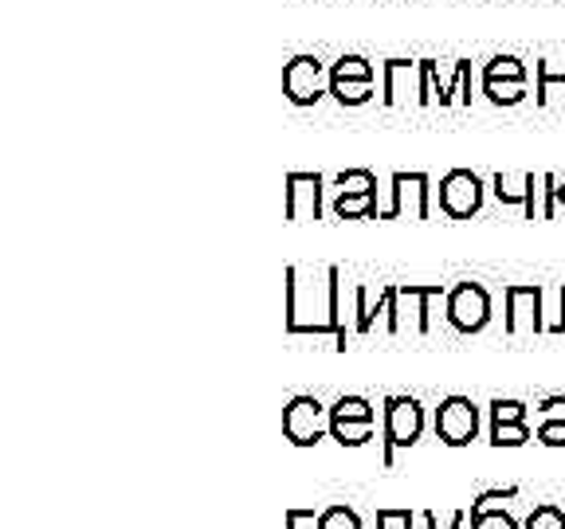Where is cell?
Listing matches in <instances>:
<instances>
[{"label": "cell", "mask_w": 565, "mask_h": 529, "mask_svg": "<svg viewBox=\"0 0 565 529\" xmlns=\"http://www.w3.org/2000/svg\"><path fill=\"white\" fill-rule=\"evenodd\" d=\"M424 435V404L416 397H388L385 400V467H393L397 447H413Z\"/></svg>", "instance_id": "6da1fadb"}, {"label": "cell", "mask_w": 565, "mask_h": 529, "mask_svg": "<svg viewBox=\"0 0 565 529\" xmlns=\"http://www.w3.org/2000/svg\"><path fill=\"white\" fill-rule=\"evenodd\" d=\"M282 95L291 106H315L322 95H330V71L318 55H295L282 67Z\"/></svg>", "instance_id": "7a4b0ae2"}, {"label": "cell", "mask_w": 565, "mask_h": 529, "mask_svg": "<svg viewBox=\"0 0 565 529\" xmlns=\"http://www.w3.org/2000/svg\"><path fill=\"white\" fill-rule=\"evenodd\" d=\"M388 193H393V204L377 212V220H428L433 212V188H428V176L424 173H393L388 181Z\"/></svg>", "instance_id": "3957f363"}, {"label": "cell", "mask_w": 565, "mask_h": 529, "mask_svg": "<svg viewBox=\"0 0 565 529\" xmlns=\"http://www.w3.org/2000/svg\"><path fill=\"white\" fill-rule=\"evenodd\" d=\"M444 314H448L451 330H459V334H479L491 322V294H487L483 282H459L448 291Z\"/></svg>", "instance_id": "277c9868"}, {"label": "cell", "mask_w": 565, "mask_h": 529, "mask_svg": "<svg viewBox=\"0 0 565 529\" xmlns=\"http://www.w3.org/2000/svg\"><path fill=\"white\" fill-rule=\"evenodd\" d=\"M330 432V408L315 397H295L291 404L282 408V435L295 447H315L322 443V435Z\"/></svg>", "instance_id": "5b68a950"}, {"label": "cell", "mask_w": 565, "mask_h": 529, "mask_svg": "<svg viewBox=\"0 0 565 529\" xmlns=\"http://www.w3.org/2000/svg\"><path fill=\"white\" fill-rule=\"evenodd\" d=\"M483 208V181L471 169H451L440 181V212L451 220H471Z\"/></svg>", "instance_id": "8992f818"}, {"label": "cell", "mask_w": 565, "mask_h": 529, "mask_svg": "<svg viewBox=\"0 0 565 529\" xmlns=\"http://www.w3.org/2000/svg\"><path fill=\"white\" fill-rule=\"evenodd\" d=\"M479 435V408L468 397H448L436 408V440L448 447H468Z\"/></svg>", "instance_id": "52a82bcc"}, {"label": "cell", "mask_w": 565, "mask_h": 529, "mask_svg": "<svg viewBox=\"0 0 565 529\" xmlns=\"http://www.w3.org/2000/svg\"><path fill=\"white\" fill-rule=\"evenodd\" d=\"M413 98L416 106H433L424 60H385V106H401Z\"/></svg>", "instance_id": "ba28073f"}, {"label": "cell", "mask_w": 565, "mask_h": 529, "mask_svg": "<svg viewBox=\"0 0 565 529\" xmlns=\"http://www.w3.org/2000/svg\"><path fill=\"white\" fill-rule=\"evenodd\" d=\"M542 302H546V291L539 282L534 287H507V334H546Z\"/></svg>", "instance_id": "9c48e42d"}, {"label": "cell", "mask_w": 565, "mask_h": 529, "mask_svg": "<svg viewBox=\"0 0 565 529\" xmlns=\"http://www.w3.org/2000/svg\"><path fill=\"white\" fill-rule=\"evenodd\" d=\"M282 216L291 224L318 220L322 216V176L318 173H287L282 188Z\"/></svg>", "instance_id": "30bf717a"}, {"label": "cell", "mask_w": 565, "mask_h": 529, "mask_svg": "<svg viewBox=\"0 0 565 529\" xmlns=\"http://www.w3.org/2000/svg\"><path fill=\"white\" fill-rule=\"evenodd\" d=\"M491 193L499 196L503 204H519L522 212H526V220H534V216H542V208L534 204V196L542 193V176L534 173H494L491 176Z\"/></svg>", "instance_id": "8fae6325"}, {"label": "cell", "mask_w": 565, "mask_h": 529, "mask_svg": "<svg viewBox=\"0 0 565 529\" xmlns=\"http://www.w3.org/2000/svg\"><path fill=\"white\" fill-rule=\"evenodd\" d=\"M444 287L440 282H405V287H397V306L401 314H408V326L416 330V334H428L433 330V322H428V302L440 299Z\"/></svg>", "instance_id": "7c38bea8"}, {"label": "cell", "mask_w": 565, "mask_h": 529, "mask_svg": "<svg viewBox=\"0 0 565 529\" xmlns=\"http://www.w3.org/2000/svg\"><path fill=\"white\" fill-rule=\"evenodd\" d=\"M334 216L338 220H373L377 216V193H338Z\"/></svg>", "instance_id": "4fadbf2b"}, {"label": "cell", "mask_w": 565, "mask_h": 529, "mask_svg": "<svg viewBox=\"0 0 565 529\" xmlns=\"http://www.w3.org/2000/svg\"><path fill=\"white\" fill-rule=\"evenodd\" d=\"M330 435L342 447H365L373 440V420H338V415H330Z\"/></svg>", "instance_id": "5bb4252c"}, {"label": "cell", "mask_w": 565, "mask_h": 529, "mask_svg": "<svg viewBox=\"0 0 565 529\" xmlns=\"http://www.w3.org/2000/svg\"><path fill=\"white\" fill-rule=\"evenodd\" d=\"M330 95L342 106H362L373 98V79H330Z\"/></svg>", "instance_id": "9a60e30c"}, {"label": "cell", "mask_w": 565, "mask_h": 529, "mask_svg": "<svg viewBox=\"0 0 565 529\" xmlns=\"http://www.w3.org/2000/svg\"><path fill=\"white\" fill-rule=\"evenodd\" d=\"M483 95L494 106H514L526 98V79H483Z\"/></svg>", "instance_id": "2e32d148"}, {"label": "cell", "mask_w": 565, "mask_h": 529, "mask_svg": "<svg viewBox=\"0 0 565 529\" xmlns=\"http://www.w3.org/2000/svg\"><path fill=\"white\" fill-rule=\"evenodd\" d=\"M534 435H530L526 420L522 423H491V443L494 447H522V443H530Z\"/></svg>", "instance_id": "e0dca14e"}, {"label": "cell", "mask_w": 565, "mask_h": 529, "mask_svg": "<svg viewBox=\"0 0 565 529\" xmlns=\"http://www.w3.org/2000/svg\"><path fill=\"white\" fill-rule=\"evenodd\" d=\"M330 79H373V63L362 60V55H342L330 67Z\"/></svg>", "instance_id": "ac0fdd59"}, {"label": "cell", "mask_w": 565, "mask_h": 529, "mask_svg": "<svg viewBox=\"0 0 565 529\" xmlns=\"http://www.w3.org/2000/svg\"><path fill=\"white\" fill-rule=\"evenodd\" d=\"M534 75H539V106H546L550 95H554V87H565V67H554V63L539 60Z\"/></svg>", "instance_id": "d6986e66"}, {"label": "cell", "mask_w": 565, "mask_h": 529, "mask_svg": "<svg viewBox=\"0 0 565 529\" xmlns=\"http://www.w3.org/2000/svg\"><path fill=\"white\" fill-rule=\"evenodd\" d=\"M330 415H338V420H373V404L365 397H338L330 404Z\"/></svg>", "instance_id": "ffe728a7"}, {"label": "cell", "mask_w": 565, "mask_h": 529, "mask_svg": "<svg viewBox=\"0 0 565 529\" xmlns=\"http://www.w3.org/2000/svg\"><path fill=\"white\" fill-rule=\"evenodd\" d=\"M483 79H526V67L514 55H494L483 67Z\"/></svg>", "instance_id": "44dd1931"}, {"label": "cell", "mask_w": 565, "mask_h": 529, "mask_svg": "<svg viewBox=\"0 0 565 529\" xmlns=\"http://www.w3.org/2000/svg\"><path fill=\"white\" fill-rule=\"evenodd\" d=\"M526 529H565V510L554 503H542L530 510L526 518Z\"/></svg>", "instance_id": "7402d4cb"}, {"label": "cell", "mask_w": 565, "mask_h": 529, "mask_svg": "<svg viewBox=\"0 0 565 529\" xmlns=\"http://www.w3.org/2000/svg\"><path fill=\"white\" fill-rule=\"evenodd\" d=\"M338 193H377V181H373L370 169H350V173H338Z\"/></svg>", "instance_id": "603a6c76"}, {"label": "cell", "mask_w": 565, "mask_h": 529, "mask_svg": "<svg viewBox=\"0 0 565 529\" xmlns=\"http://www.w3.org/2000/svg\"><path fill=\"white\" fill-rule=\"evenodd\" d=\"M318 529H362V518L350 510V506H330L318 518Z\"/></svg>", "instance_id": "cb8c5ba5"}, {"label": "cell", "mask_w": 565, "mask_h": 529, "mask_svg": "<svg viewBox=\"0 0 565 529\" xmlns=\"http://www.w3.org/2000/svg\"><path fill=\"white\" fill-rule=\"evenodd\" d=\"M471 529H519V521H514L507 510H494V506H487V510L471 514Z\"/></svg>", "instance_id": "d4e9b609"}, {"label": "cell", "mask_w": 565, "mask_h": 529, "mask_svg": "<svg viewBox=\"0 0 565 529\" xmlns=\"http://www.w3.org/2000/svg\"><path fill=\"white\" fill-rule=\"evenodd\" d=\"M526 420V404L522 400H491V423H522Z\"/></svg>", "instance_id": "484cf974"}, {"label": "cell", "mask_w": 565, "mask_h": 529, "mask_svg": "<svg viewBox=\"0 0 565 529\" xmlns=\"http://www.w3.org/2000/svg\"><path fill=\"white\" fill-rule=\"evenodd\" d=\"M539 443H546V447H565V420H542Z\"/></svg>", "instance_id": "4316f807"}, {"label": "cell", "mask_w": 565, "mask_h": 529, "mask_svg": "<svg viewBox=\"0 0 565 529\" xmlns=\"http://www.w3.org/2000/svg\"><path fill=\"white\" fill-rule=\"evenodd\" d=\"M507 498H519V486H503V490H483L471 503V510L468 514H479V510H487V506H494V503H507Z\"/></svg>", "instance_id": "83f0119b"}, {"label": "cell", "mask_w": 565, "mask_h": 529, "mask_svg": "<svg viewBox=\"0 0 565 529\" xmlns=\"http://www.w3.org/2000/svg\"><path fill=\"white\" fill-rule=\"evenodd\" d=\"M539 412H542V420H565V397H546Z\"/></svg>", "instance_id": "f1b7e54d"}, {"label": "cell", "mask_w": 565, "mask_h": 529, "mask_svg": "<svg viewBox=\"0 0 565 529\" xmlns=\"http://www.w3.org/2000/svg\"><path fill=\"white\" fill-rule=\"evenodd\" d=\"M315 518H318L315 510H295L291 506V510H287V529H299L302 521H315Z\"/></svg>", "instance_id": "f546056e"}, {"label": "cell", "mask_w": 565, "mask_h": 529, "mask_svg": "<svg viewBox=\"0 0 565 529\" xmlns=\"http://www.w3.org/2000/svg\"><path fill=\"white\" fill-rule=\"evenodd\" d=\"M557 302H562V334H565V287H557Z\"/></svg>", "instance_id": "4dcf8cb0"}]
</instances>
